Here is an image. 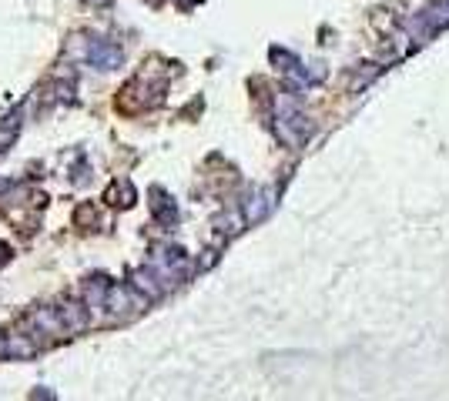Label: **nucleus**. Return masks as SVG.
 Wrapping results in <instances>:
<instances>
[{"mask_svg":"<svg viewBox=\"0 0 449 401\" xmlns=\"http://www.w3.org/2000/svg\"><path fill=\"white\" fill-rule=\"evenodd\" d=\"M24 325L30 328L27 335H34L40 345H47V341L40 338V335H47V338H61V335H71L57 308H30V311L24 314Z\"/></svg>","mask_w":449,"mask_h":401,"instance_id":"nucleus-1","label":"nucleus"},{"mask_svg":"<svg viewBox=\"0 0 449 401\" xmlns=\"http://www.w3.org/2000/svg\"><path fill=\"white\" fill-rule=\"evenodd\" d=\"M88 61L98 67V71H111L117 64L124 61V50L117 47L115 40H101V37H91L88 44Z\"/></svg>","mask_w":449,"mask_h":401,"instance_id":"nucleus-2","label":"nucleus"},{"mask_svg":"<svg viewBox=\"0 0 449 401\" xmlns=\"http://www.w3.org/2000/svg\"><path fill=\"white\" fill-rule=\"evenodd\" d=\"M104 311H107V321H124L134 311V301H131V288L128 285H111L107 288V301H104Z\"/></svg>","mask_w":449,"mask_h":401,"instance_id":"nucleus-3","label":"nucleus"},{"mask_svg":"<svg viewBox=\"0 0 449 401\" xmlns=\"http://www.w3.org/2000/svg\"><path fill=\"white\" fill-rule=\"evenodd\" d=\"M57 311H61V318H64V325L71 335H77V331H88L91 325H94V318H91L88 304L77 298H64L61 304H57Z\"/></svg>","mask_w":449,"mask_h":401,"instance_id":"nucleus-4","label":"nucleus"},{"mask_svg":"<svg viewBox=\"0 0 449 401\" xmlns=\"http://www.w3.org/2000/svg\"><path fill=\"white\" fill-rule=\"evenodd\" d=\"M131 285L141 291V294H148L151 301H158V298H165V291H168V285L161 281V277L154 275V268L148 264V268H138L134 275H131Z\"/></svg>","mask_w":449,"mask_h":401,"instance_id":"nucleus-5","label":"nucleus"},{"mask_svg":"<svg viewBox=\"0 0 449 401\" xmlns=\"http://www.w3.org/2000/svg\"><path fill=\"white\" fill-rule=\"evenodd\" d=\"M272 211V191H252V194H248V200H245V221H248V225H255V221H262V217H265V214Z\"/></svg>","mask_w":449,"mask_h":401,"instance_id":"nucleus-6","label":"nucleus"},{"mask_svg":"<svg viewBox=\"0 0 449 401\" xmlns=\"http://www.w3.org/2000/svg\"><path fill=\"white\" fill-rule=\"evenodd\" d=\"M151 198H154V200H151L154 217H158L161 225H175V221H178V208H175V204L168 200L165 191H158V188H154V191H151Z\"/></svg>","mask_w":449,"mask_h":401,"instance_id":"nucleus-7","label":"nucleus"},{"mask_svg":"<svg viewBox=\"0 0 449 401\" xmlns=\"http://www.w3.org/2000/svg\"><path fill=\"white\" fill-rule=\"evenodd\" d=\"M215 225H218V231L221 234H238V231H242L245 225H248V221H245V214H238V211H231V214H225V217H218V221H215Z\"/></svg>","mask_w":449,"mask_h":401,"instance_id":"nucleus-8","label":"nucleus"},{"mask_svg":"<svg viewBox=\"0 0 449 401\" xmlns=\"http://www.w3.org/2000/svg\"><path fill=\"white\" fill-rule=\"evenodd\" d=\"M17 127H21V114H13V117H4V121H0V150L11 148V140L17 138Z\"/></svg>","mask_w":449,"mask_h":401,"instance_id":"nucleus-9","label":"nucleus"},{"mask_svg":"<svg viewBox=\"0 0 449 401\" xmlns=\"http://www.w3.org/2000/svg\"><path fill=\"white\" fill-rule=\"evenodd\" d=\"M215 261H218V251H215V248H208V251H202V261L194 264V268H198V271H208V268H211Z\"/></svg>","mask_w":449,"mask_h":401,"instance_id":"nucleus-10","label":"nucleus"},{"mask_svg":"<svg viewBox=\"0 0 449 401\" xmlns=\"http://www.w3.org/2000/svg\"><path fill=\"white\" fill-rule=\"evenodd\" d=\"M0 358H7V335L0 331Z\"/></svg>","mask_w":449,"mask_h":401,"instance_id":"nucleus-11","label":"nucleus"},{"mask_svg":"<svg viewBox=\"0 0 449 401\" xmlns=\"http://www.w3.org/2000/svg\"><path fill=\"white\" fill-rule=\"evenodd\" d=\"M30 401H54V398H51V395H34Z\"/></svg>","mask_w":449,"mask_h":401,"instance_id":"nucleus-12","label":"nucleus"},{"mask_svg":"<svg viewBox=\"0 0 449 401\" xmlns=\"http://www.w3.org/2000/svg\"><path fill=\"white\" fill-rule=\"evenodd\" d=\"M88 4H107V0H88Z\"/></svg>","mask_w":449,"mask_h":401,"instance_id":"nucleus-13","label":"nucleus"}]
</instances>
